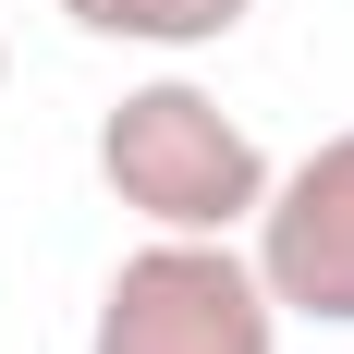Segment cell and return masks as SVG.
I'll use <instances>...</instances> for the list:
<instances>
[{
  "label": "cell",
  "instance_id": "cell-1",
  "mask_svg": "<svg viewBox=\"0 0 354 354\" xmlns=\"http://www.w3.org/2000/svg\"><path fill=\"white\" fill-rule=\"evenodd\" d=\"M269 171L281 159L257 147V122L220 110V86H196V73H147L98 110V183L147 232H245Z\"/></svg>",
  "mask_w": 354,
  "mask_h": 354
},
{
  "label": "cell",
  "instance_id": "cell-4",
  "mask_svg": "<svg viewBox=\"0 0 354 354\" xmlns=\"http://www.w3.org/2000/svg\"><path fill=\"white\" fill-rule=\"evenodd\" d=\"M49 12L98 49H159V62H196V49L257 25V0H49Z\"/></svg>",
  "mask_w": 354,
  "mask_h": 354
},
{
  "label": "cell",
  "instance_id": "cell-3",
  "mask_svg": "<svg viewBox=\"0 0 354 354\" xmlns=\"http://www.w3.org/2000/svg\"><path fill=\"white\" fill-rule=\"evenodd\" d=\"M245 257H257V281H269L281 318L354 330V122L269 171V196L245 220Z\"/></svg>",
  "mask_w": 354,
  "mask_h": 354
},
{
  "label": "cell",
  "instance_id": "cell-5",
  "mask_svg": "<svg viewBox=\"0 0 354 354\" xmlns=\"http://www.w3.org/2000/svg\"><path fill=\"white\" fill-rule=\"evenodd\" d=\"M0 86H12V37H0Z\"/></svg>",
  "mask_w": 354,
  "mask_h": 354
},
{
  "label": "cell",
  "instance_id": "cell-2",
  "mask_svg": "<svg viewBox=\"0 0 354 354\" xmlns=\"http://www.w3.org/2000/svg\"><path fill=\"white\" fill-rule=\"evenodd\" d=\"M86 354H281V306L245 232H147L98 281Z\"/></svg>",
  "mask_w": 354,
  "mask_h": 354
}]
</instances>
